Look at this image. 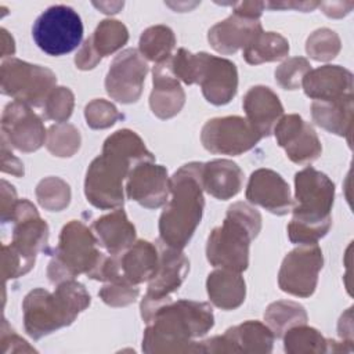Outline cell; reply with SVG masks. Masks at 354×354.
Here are the masks:
<instances>
[{
    "instance_id": "obj_1",
    "label": "cell",
    "mask_w": 354,
    "mask_h": 354,
    "mask_svg": "<svg viewBox=\"0 0 354 354\" xmlns=\"http://www.w3.org/2000/svg\"><path fill=\"white\" fill-rule=\"evenodd\" d=\"M148 160H153V155L134 131L127 129L115 131L105 140L102 153L87 169L84 180L87 201L104 210L122 207L123 180L136 165Z\"/></svg>"
},
{
    "instance_id": "obj_2",
    "label": "cell",
    "mask_w": 354,
    "mask_h": 354,
    "mask_svg": "<svg viewBox=\"0 0 354 354\" xmlns=\"http://www.w3.org/2000/svg\"><path fill=\"white\" fill-rule=\"evenodd\" d=\"M212 307L203 301L177 300L162 304L147 322L142 339L145 353H202L201 337L212 329Z\"/></svg>"
},
{
    "instance_id": "obj_3",
    "label": "cell",
    "mask_w": 354,
    "mask_h": 354,
    "mask_svg": "<svg viewBox=\"0 0 354 354\" xmlns=\"http://www.w3.org/2000/svg\"><path fill=\"white\" fill-rule=\"evenodd\" d=\"M202 165L187 163L170 177L171 199L159 218L160 242L167 246L183 249L201 223L205 206Z\"/></svg>"
},
{
    "instance_id": "obj_4",
    "label": "cell",
    "mask_w": 354,
    "mask_h": 354,
    "mask_svg": "<svg viewBox=\"0 0 354 354\" xmlns=\"http://www.w3.org/2000/svg\"><path fill=\"white\" fill-rule=\"evenodd\" d=\"M293 218L288 224V236L293 243H317L332 225L330 209L335 184L330 178L308 166L295 176Z\"/></svg>"
},
{
    "instance_id": "obj_5",
    "label": "cell",
    "mask_w": 354,
    "mask_h": 354,
    "mask_svg": "<svg viewBox=\"0 0 354 354\" xmlns=\"http://www.w3.org/2000/svg\"><path fill=\"white\" fill-rule=\"evenodd\" d=\"M88 304L90 295L75 279L57 283L53 293L36 288L25 296L22 303L25 330L37 340L62 326L71 325Z\"/></svg>"
},
{
    "instance_id": "obj_6",
    "label": "cell",
    "mask_w": 354,
    "mask_h": 354,
    "mask_svg": "<svg viewBox=\"0 0 354 354\" xmlns=\"http://www.w3.org/2000/svg\"><path fill=\"white\" fill-rule=\"evenodd\" d=\"M261 230L260 213L248 203L236 202L227 210L223 224L214 228L206 245V257L214 267L242 272L249 264L250 242Z\"/></svg>"
},
{
    "instance_id": "obj_7",
    "label": "cell",
    "mask_w": 354,
    "mask_h": 354,
    "mask_svg": "<svg viewBox=\"0 0 354 354\" xmlns=\"http://www.w3.org/2000/svg\"><path fill=\"white\" fill-rule=\"evenodd\" d=\"M170 66L173 75L185 84L198 83L205 98L214 105H224L236 94L238 72L225 58L180 48L170 59Z\"/></svg>"
},
{
    "instance_id": "obj_8",
    "label": "cell",
    "mask_w": 354,
    "mask_h": 354,
    "mask_svg": "<svg viewBox=\"0 0 354 354\" xmlns=\"http://www.w3.org/2000/svg\"><path fill=\"white\" fill-rule=\"evenodd\" d=\"M11 221L14 223L11 243L1 246L4 281L26 274L33 267L37 252L43 250L48 241V225L29 201L17 202Z\"/></svg>"
},
{
    "instance_id": "obj_9",
    "label": "cell",
    "mask_w": 354,
    "mask_h": 354,
    "mask_svg": "<svg viewBox=\"0 0 354 354\" xmlns=\"http://www.w3.org/2000/svg\"><path fill=\"white\" fill-rule=\"evenodd\" d=\"M98 243L94 232L82 221L72 220L65 224L47 268L48 279L53 283H59L73 279L79 274L93 278L105 257L100 252Z\"/></svg>"
},
{
    "instance_id": "obj_10",
    "label": "cell",
    "mask_w": 354,
    "mask_h": 354,
    "mask_svg": "<svg viewBox=\"0 0 354 354\" xmlns=\"http://www.w3.org/2000/svg\"><path fill=\"white\" fill-rule=\"evenodd\" d=\"M32 36L37 47L48 55H64L80 44L83 24L73 8L51 6L35 21Z\"/></svg>"
},
{
    "instance_id": "obj_11",
    "label": "cell",
    "mask_w": 354,
    "mask_h": 354,
    "mask_svg": "<svg viewBox=\"0 0 354 354\" xmlns=\"http://www.w3.org/2000/svg\"><path fill=\"white\" fill-rule=\"evenodd\" d=\"M0 80L3 94L28 105L43 106L55 87L57 76L44 66L10 58L1 65Z\"/></svg>"
},
{
    "instance_id": "obj_12",
    "label": "cell",
    "mask_w": 354,
    "mask_h": 354,
    "mask_svg": "<svg viewBox=\"0 0 354 354\" xmlns=\"http://www.w3.org/2000/svg\"><path fill=\"white\" fill-rule=\"evenodd\" d=\"M188 270L189 261L183 253V249H176L160 242L159 266L155 275L148 281V290L141 301V317L145 324L162 304L171 300L170 295L180 288Z\"/></svg>"
},
{
    "instance_id": "obj_13",
    "label": "cell",
    "mask_w": 354,
    "mask_h": 354,
    "mask_svg": "<svg viewBox=\"0 0 354 354\" xmlns=\"http://www.w3.org/2000/svg\"><path fill=\"white\" fill-rule=\"evenodd\" d=\"M322 263V250L317 243L299 245L282 261L278 274L279 288L293 296H311L315 292Z\"/></svg>"
},
{
    "instance_id": "obj_14",
    "label": "cell",
    "mask_w": 354,
    "mask_h": 354,
    "mask_svg": "<svg viewBox=\"0 0 354 354\" xmlns=\"http://www.w3.org/2000/svg\"><path fill=\"white\" fill-rule=\"evenodd\" d=\"M260 140L261 136L241 116L210 119L201 131L203 147L217 155H241L252 149Z\"/></svg>"
},
{
    "instance_id": "obj_15",
    "label": "cell",
    "mask_w": 354,
    "mask_h": 354,
    "mask_svg": "<svg viewBox=\"0 0 354 354\" xmlns=\"http://www.w3.org/2000/svg\"><path fill=\"white\" fill-rule=\"evenodd\" d=\"M148 72V65L134 48H127L118 54L105 77V88L111 98L122 102H136L141 93Z\"/></svg>"
},
{
    "instance_id": "obj_16",
    "label": "cell",
    "mask_w": 354,
    "mask_h": 354,
    "mask_svg": "<svg viewBox=\"0 0 354 354\" xmlns=\"http://www.w3.org/2000/svg\"><path fill=\"white\" fill-rule=\"evenodd\" d=\"M1 131L3 138L22 152L39 149L47 138L41 119L28 104L21 101H12L4 108Z\"/></svg>"
},
{
    "instance_id": "obj_17",
    "label": "cell",
    "mask_w": 354,
    "mask_h": 354,
    "mask_svg": "<svg viewBox=\"0 0 354 354\" xmlns=\"http://www.w3.org/2000/svg\"><path fill=\"white\" fill-rule=\"evenodd\" d=\"M274 335L259 321H246L232 326L224 335L201 342L202 353H270Z\"/></svg>"
},
{
    "instance_id": "obj_18",
    "label": "cell",
    "mask_w": 354,
    "mask_h": 354,
    "mask_svg": "<svg viewBox=\"0 0 354 354\" xmlns=\"http://www.w3.org/2000/svg\"><path fill=\"white\" fill-rule=\"evenodd\" d=\"M272 131L278 145L295 163H311L322 152L321 141L313 126L296 113L282 116Z\"/></svg>"
},
{
    "instance_id": "obj_19",
    "label": "cell",
    "mask_w": 354,
    "mask_h": 354,
    "mask_svg": "<svg viewBox=\"0 0 354 354\" xmlns=\"http://www.w3.org/2000/svg\"><path fill=\"white\" fill-rule=\"evenodd\" d=\"M127 196L147 209H156L166 205L170 194V177L167 170L153 160L136 165L126 185Z\"/></svg>"
},
{
    "instance_id": "obj_20",
    "label": "cell",
    "mask_w": 354,
    "mask_h": 354,
    "mask_svg": "<svg viewBox=\"0 0 354 354\" xmlns=\"http://www.w3.org/2000/svg\"><path fill=\"white\" fill-rule=\"evenodd\" d=\"M246 199L278 216L286 214L293 206L288 183L270 169H257L252 173L246 188Z\"/></svg>"
},
{
    "instance_id": "obj_21",
    "label": "cell",
    "mask_w": 354,
    "mask_h": 354,
    "mask_svg": "<svg viewBox=\"0 0 354 354\" xmlns=\"http://www.w3.org/2000/svg\"><path fill=\"white\" fill-rule=\"evenodd\" d=\"M127 40L129 32L122 22L104 19L76 54L75 64L79 69H93L102 57L122 48Z\"/></svg>"
},
{
    "instance_id": "obj_22",
    "label": "cell",
    "mask_w": 354,
    "mask_h": 354,
    "mask_svg": "<svg viewBox=\"0 0 354 354\" xmlns=\"http://www.w3.org/2000/svg\"><path fill=\"white\" fill-rule=\"evenodd\" d=\"M301 84L306 95L314 101L353 97V75L339 65H325L310 71Z\"/></svg>"
},
{
    "instance_id": "obj_23",
    "label": "cell",
    "mask_w": 354,
    "mask_h": 354,
    "mask_svg": "<svg viewBox=\"0 0 354 354\" xmlns=\"http://www.w3.org/2000/svg\"><path fill=\"white\" fill-rule=\"evenodd\" d=\"M261 30L259 19L234 12L209 30L207 40L216 51L221 54H234L239 48H245Z\"/></svg>"
},
{
    "instance_id": "obj_24",
    "label": "cell",
    "mask_w": 354,
    "mask_h": 354,
    "mask_svg": "<svg viewBox=\"0 0 354 354\" xmlns=\"http://www.w3.org/2000/svg\"><path fill=\"white\" fill-rule=\"evenodd\" d=\"M185 102V94L173 75L170 59L153 66V88L149 97L152 112L160 119L176 116Z\"/></svg>"
},
{
    "instance_id": "obj_25",
    "label": "cell",
    "mask_w": 354,
    "mask_h": 354,
    "mask_svg": "<svg viewBox=\"0 0 354 354\" xmlns=\"http://www.w3.org/2000/svg\"><path fill=\"white\" fill-rule=\"evenodd\" d=\"M246 120L263 137L272 133L275 124L283 115V106L278 95L266 86H254L243 97Z\"/></svg>"
},
{
    "instance_id": "obj_26",
    "label": "cell",
    "mask_w": 354,
    "mask_h": 354,
    "mask_svg": "<svg viewBox=\"0 0 354 354\" xmlns=\"http://www.w3.org/2000/svg\"><path fill=\"white\" fill-rule=\"evenodd\" d=\"M91 228L98 242L111 254L123 253L136 241V228L120 207L98 217Z\"/></svg>"
},
{
    "instance_id": "obj_27",
    "label": "cell",
    "mask_w": 354,
    "mask_h": 354,
    "mask_svg": "<svg viewBox=\"0 0 354 354\" xmlns=\"http://www.w3.org/2000/svg\"><path fill=\"white\" fill-rule=\"evenodd\" d=\"M123 279L131 285L149 281L159 266V252L148 241H137L124 253L118 254Z\"/></svg>"
},
{
    "instance_id": "obj_28",
    "label": "cell",
    "mask_w": 354,
    "mask_h": 354,
    "mask_svg": "<svg viewBox=\"0 0 354 354\" xmlns=\"http://www.w3.org/2000/svg\"><path fill=\"white\" fill-rule=\"evenodd\" d=\"M243 183V173L236 163L227 159H216L202 165V187L216 199L235 196Z\"/></svg>"
},
{
    "instance_id": "obj_29",
    "label": "cell",
    "mask_w": 354,
    "mask_h": 354,
    "mask_svg": "<svg viewBox=\"0 0 354 354\" xmlns=\"http://www.w3.org/2000/svg\"><path fill=\"white\" fill-rule=\"evenodd\" d=\"M210 301L221 310H234L245 300V281L239 272L220 268L209 274L206 281Z\"/></svg>"
},
{
    "instance_id": "obj_30",
    "label": "cell",
    "mask_w": 354,
    "mask_h": 354,
    "mask_svg": "<svg viewBox=\"0 0 354 354\" xmlns=\"http://www.w3.org/2000/svg\"><path fill=\"white\" fill-rule=\"evenodd\" d=\"M314 122L329 133L346 137L350 142L353 130V97L335 101H314L311 104Z\"/></svg>"
},
{
    "instance_id": "obj_31",
    "label": "cell",
    "mask_w": 354,
    "mask_h": 354,
    "mask_svg": "<svg viewBox=\"0 0 354 354\" xmlns=\"http://www.w3.org/2000/svg\"><path fill=\"white\" fill-rule=\"evenodd\" d=\"M289 53L288 40L275 32H260L243 48V58L250 65L282 59Z\"/></svg>"
},
{
    "instance_id": "obj_32",
    "label": "cell",
    "mask_w": 354,
    "mask_h": 354,
    "mask_svg": "<svg viewBox=\"0 0 354 354\" xmlns=\"http://www.w3.org/2000/svg\"><path fill=\"white\" fill-rule=\"evenodd\" d=\"M264 319L268 324L272 335L282 337L285 332L296 325L307 322V313L303 306L290 300H279L270 304L264 313Z\"/></svg>"
},
{
    "instance_id": "obj_33",
    "label": "cell",
    "mask_w": 354,
    "mask_h": 354,
    "mask_svg": "<svg viewBox=\"0 0 354 354\" xmlns=\"http://www.w3.org/2000/svg\"><path fill=\"white\" fill-rule=\"evenodd\" d=\"M176 44L173 30L165 25L145 29L140 37V53L142 57L159 64L170 59Z\"/></svg>"
},
{
    "instance_id": "obj_34",
    "label": "cell",
    "mask_w": 354,
    "mask_h": 354,
    "mask_svg": "<svg viewBox=\"0 0 354 354\" xmlns=\"http://www.w3.org/2000/svg\"><path fill=\"white\" fill-rule=\"evenodd\" d=\"M283 342L286 353L300 354L328 351V340L317 329L308 328L306 324L288 329L283 335Z\"/></svg>"
},
{
    "instance_id": "obj_35",
    "label": "cell",
    "mask_w": 354,
    "mask_h": 354,
    "mask_svg": "<svg viewBox=\"0 0 354 354\" xmlns=\"http://www.w3.org/2000/svg\"><path fill=\"white\" fill-rule=\"evenodd\" d=\"M46 147L55 156H72L80 147L79 130L65 122L53 124L47 131Z\"/></svg>"
},
{
    "instance_id": "obj_36",
    "label": "cell",
    "mask_w": 354,
    "mask_h": 354,
    "mask_svg": "<svg viewBox=\"0 0 354 354\" xmlns=\"http://www.w3.org/2000/svg\"><path fill=\"white\" fill-rule=\"evenodd\" d=\"M36 196L44 209L59 212L69 205L71 189L64 180L58 177H47L37 184Z\"/></svg>"
},
{
    "instance_id": "obj_37",
    "label": "cell",
    "mask_w": 354,
    "mask_h": 354,
    "mask_svg": "<svg viewBox=\"0 0 354 354\" xmlns=\"http://www.w3.org/2000/svg\"><path fill=\"white\" fill-rule=\"evenodd\" d=\"M307 54L317 61H329L340 51L339 36L326 28L313 32L306 43Z\"/></svg>"
},
{
    "instance_id": "obj_38",
    "label": "cell",
    "mask_w": 354,
    "mask_h": 354,
    "mask_svg": "<svg viewBox=\"0 0 354 354\" xmlns=\"http://www.w3.org/2000/svg\"><path fill=\"white\" fill-rule=\"evenodd\" d=\"M311 71L310 62L303 57H293L281 64L275 71V80L285 90H296L304 76Z\"/></svg>"
},
{
    "instance_id": "obj_39",
    "label": "cell",
    "mask_w": 354,
    "mask_h": 354,
    "mask_svg": "<svg viewBox=\"0 0 354 354\" xmlns=\"http://www.w3.org/2000/svg\"><path fill=\"white\" fill-rule=\"evenodd\" d=\"M73 100V93L68 87H54L43 105L46 118L64 123L72 115Z\"/></svg>"
},
{
    "instance_id": "obj_40",
    "label": "cell",
    "mask_w": 354,
    "mask_h": 354,
    "mask_svg": "<svg viewBox=\"0 0 354 354\" xmlns=\"http://www.w3.org/2000/svg\"><path fill=\"white\" fill-rule=\"evenodd\" d=\"M84 116L87 124L91 129H106L111 127L122 115L118 112L113 104L108 102L106 100H93L86 105Z\"/></svg>"
},
{
    "instance_id": "obj_41",
    "label": "cell",
    "mask_w": 354,
    "mask_h": 354,
    "mask_svg": "<svg viewBox=\"0 0 354 354\" xmlns=\"http://www.w3.org/2000/svg\"><path fill=\"white\" fill-rule=\"evenodd\" d=\"M140 293L137 285L126 282H106L98 292L100 297L112 307H122L133 303Z\"/></svg>"
},
{
    "instance_id": "obj_42",
    "label": "cell",
    "mask_w": 354,
    "mask_h": 354,
    "mask_svg": "<svg viewBox=\"0 0 354 354\" xmlns=\"http://www.w3.org/2000/svg\"><path fill=\"white\" fill-rule=\"evenodd\" d=\"M1 354L8 353H35L36 350L28 344L26 340L19 337L14 330H6V326L3 324L1 328Z\"/></svg>"
},
{
    "instance_id": "obj_43",
    "label": "cell",
    "mask_w": 354,
    "mask_h": 354,
    "mask_svg": "<svg viewBox=\"0 0 354 354\" xmlns=\"http://www.w3.org/2000/svg\"><path fill=\"white\" fill-rule=\"evenodd\" d=\"M17 192L11 184L6 180L1 181V220L3 223L11 221L14 207L17 205Z\"/></svg>"
},
{
    "instance_id": "obj_44",
    "label": "cell",
    "mask_w": 354,
    "mask_h": 354,
    "mask_svg": "<svg viewBox=\"0 0 354 354\" xmlns=\"http://www.w3.org/2000/svg\"><path fill=\"white\" fill-rule=\"evenodd\" d=\"M1 160H3L1 170L4 173H11V174H14L17 177H21L24 174V165H22V162L18 158H15L12 155V152H7V142H6V140H3V147H1Z\"/></svg>"
},
{
    "instance_id": "obj_45",
    "label": "cell",
    "mask_w": 354,
    "mask_h": 354,
    "mask_svg": "<svg viewBox=\"0 0 354 354\" xmlns=\"http://www.w3.org/2000/svg\"><path fill=\"white\" fill-rule=\"evenodd\" d=\"M232 7H234L235 14H239V15H243V17H248V18L259 19L264 7H266V3H261V1H241V3L232 4Z\"/></svg>"
},
{
    "instance_id": "obj_46",
    "label": "cell",
    "mask_w": 354,
    "mask_h": 354,
    "mask_svg": "<svg viewBox=\"0 0 354 354\" xmlns=\"http://www.w3.org/2000/svg\"><path fill=\"white\" fill-rule=\"evenodd\" d=\"M348 3H319V7H322L324 12L328 17L332 18H340L343 15H346L348 11L344 10V6H347Z\"/></svg>"
},
{
    "instance_id": "obj_47",
    "label": "cell",
    "mask_w": 354,
    "mask_h": 354,
    "mask_svg": "<svg viewBox=\"0 0 354 354\" xmlns=\"http://www.w3.org/2000/svg\"><path fill=\"white\" fill-rule=\"evenodd\" d=\"M319 3H266V7L270 8H299L301 11H307V10H313L315 7H318Z\"/></svg>"
},
{
    "instance_id": "obj_48",
    "label": "cell",
    "mask_w": 354,
    "mask_h": 354,
    "mask_svg": "<svg viewBox=\"0 0 354 354\" xmlns=\"http://www.w3.org/2000/svg\"><path fill=\"white\" fill-rule=\"evenodd\" d=\"M14 51H15V46H14L12 36H10L6 29H1V57L12 55Z\"/></svg>"
}]
</instances>
